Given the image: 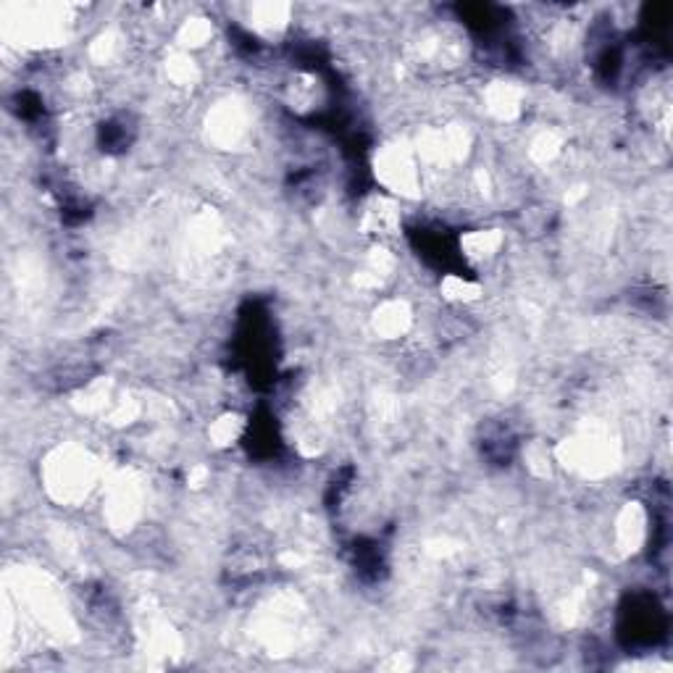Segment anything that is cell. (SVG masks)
<instances>
[{"label":"cell","mask_w":673,"mask_h":673,"mask_svg":"<svg viewBox=\"0 0 673 673\" xmlns=\"http://www.w3.org/2000/svg\"><path fill=\"white\" fill-rule=\"evenodd\" d=\"M361 229L376 242H384L400 232V211L387 195H371L361 208Z\"/></svg>","instance_id":"1"},{"label":"cell","mask_w":673,"mask_h":673,"mask_svg":"<svg viewBox=\"0 0 673 673\" xmlns=\"http://www.w3.org/2000/svg\"><path fill=\"white\" fill-rule=\"evenodd\" d=\"M505 232L500 229H474L461 237V256L471 263H487L503 250Z\"/></svg>","instance_id":"2"},{"label":"cell","mask_w":673,"mask_h":673,"mask_svg":"<svg viewBox=\"0 0 673 673\" xmlns=\"http://www.w3.org/2000/svg\"><path fill=\"white\" fill-rule=\"evenodd\" d=\"M245 429H248L245 418H242L240 413L227 411L221 413V416L208 426V440H211L216 447H232L234 442L245 434Z\"/></svg>","instance_id":"3"}]
</instances>
